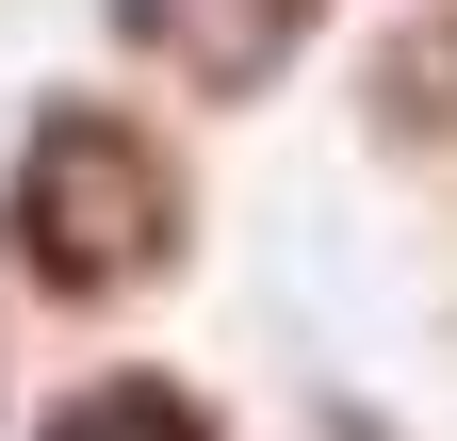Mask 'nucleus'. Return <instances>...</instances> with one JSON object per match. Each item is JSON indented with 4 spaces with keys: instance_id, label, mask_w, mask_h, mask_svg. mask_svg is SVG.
Here are the masks:
<instances>
[{
    "instance_id": "nucleus-1",
    "label": "nucleus",
    "mask_w": 457,
    "mask_h": 441,
    "mask_svg": "<svg viewBox=\"0 0 457 441\" xmlns=\"http://www.w3.org/2000/svg\"><path fill=\"white\" fill-rule=\"evenodd\" d=\"M49 441H196V409H163L147 376H131V393H82V409L49 425Z\"/></svg>"
}]
</instances>
